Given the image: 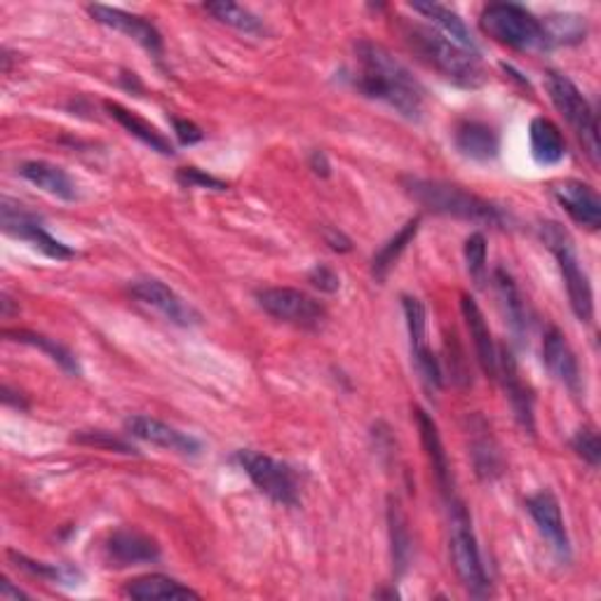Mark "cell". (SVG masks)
Masks as SVG:
<instances>
[{
  "label": "cell",
  "instance_id": "1",
  "mask_svg": "<svg viewBox=\"0 0 601 601\" xmlns=\"http://www.w3.org/2000/svg\"><path fill=\"white\" fill-rule=\"evenodd\" d=\"M356 64L350 80L364 97L387 103L406 120H420L426 90L391 50L362 39L356 43Z\"/></svg>",
  "mask_w": 601,
  "mask_h": 601
},
{
  "label": "cell",
  "instance_id": "2",
  "mask_svg": "<svg viewBox=\"0 0 601 601\" xmlns=\"http://www.w3.org/2000/svg\"><path fill=\"white\" fill-rule=\"evenodd\" d=\"M402 39L414 55L430 68H435L441 78L451 80L466 90H477L487 83V70L482 66L480 52H470L449 41L445 33L418 22H402Z\"/></svg>",
  "mask_w": 601,
  "mask_h": 601
},
{
  "label": "cell",
  "instance_id": "3",
  "mask_svg": "<svg viewBox=\"0 0 601 601\" xmlns=\"http://www.w3.org/2000/svg\"><path fill=\"white\" fill-rule=\"evenodd\" d=\"M402 186L406 190V196L414 198L428 211H435V215H445V217L463 219L472 223H487V226L505 223V215L496 205L474 196V193L466 190L463 186L437 182V179H420V176H404Z\"/></svg>",
  "mask_w": 601,
  "mask_h": 601
},
{
  "label": "cell",
  "instance_id": "4",
  "mask_svg": "<svg viewBox=\"0 0 601 601\" xmlns=\"http://www.w3.org/2000/svg\"><path fill=\"white\" fill-rule=\"evenodd\" d=\"M449 547H451V559L454 569L461 578L463 588L472 597H489L491 594V582L484 571L480 545H477L474 532H472V520L468 510L461 501L451 499L449 501Z\"/></svg>",
  "mask_w": 601,
  "mask_h": 601
},
{
  "label": "cell",
  "instance_id": "5",
  "mask_svg": "<svg viewBox=\"0 0 601 601\" xmlns=\"http://www.w3.org/2000/svg\"><path fill=\"white\" fill-rule=\"evenodd\" d=\"M482 31L501 45L515 50H547L553 47L534 12L515 3H493L480 17Z\"/></svg>",
  "mask_w": 601,
  "mask_h": 601
},
{
  "label": "cell",
  "instance_id": "6",
  "mask_svg": "<svg viewBox=\"0 0 601 601\" xmlns=\"http://www.w3.org/2000/svg\"><path fill=\"white\" fill-rule=\"evenodd\" d=\"M540 238L547 250H550L559 263V273L567 285V294L571 300V308L580 323H590L594 315V296L588 273L582 271L580 259L576 254V247L571 236L555 221L540 223Z\"/></svg>",
  "mask_w": 601,
  "mask_h": 601
},
{
  "label": "cell",
  "instance_id": "7",
  "mask_svg": "<svg viewBox=\"0 0 601 601\" xmlns=\"http://www.w3.org/2000/svg\"><path fill=\"white\" fill-rule=\"evenodd\" d=\"M545 90L550 95L555 109L567 118L573 132L578 134L582 149L590 155V161L599 163V132H597V116L588 99L582 97L578 87L567 78L557 74V70H547L545 74Z\"/></svg>",
  "mask_w": 601,
  "mask_h": 601
},
{
  "label": "cell",
  "instance_id": "8",
  "mask_svg": "<svg viewBox=\"0 0 601 601\" xmlns=\"http://www.w3.org/2000/svg\"><path fill=\"white\" fill-rule=\"evenodd\" d=\"M236 458L263 496H269L271 501L285 507L298 505L296 472L287 463L277 461V458L269 454L252 451V449H240Z\"/></svg>",
  "mask_w": 601,
  "mask_h": 601
},
{
  "label": "cell",
  "instance_id": "9",
  "mask_svg": "<svg viewBox=\"0 0 601 601\" xmlns=\"http://www.w3.org/2000/svg\"><path fill=\"white\" fill-rule=\"evenodd\" d=\"M259 306L275 320L298 329H320L327 320V310L310 294L292 287H269L256 292Z\"/></svg>",
  "mask_w": 601,
  "mask_h": 601
},
{
  "label": "cell",
  "instance_id": "10",
  "mask_svg": "<svg viewBox=\"0 0 601 601\" xmlns=\"http://www.w3.org/2000/svg\"><path fill=\"white\" fill-rule=\"evenodd\" d=\"M402 308H404V320L406 331H409V346H412V358L414 367L418 371L420 381L426 383L428 391H439L441 387V369L433 350L428 346V313L426 306L420 304L416 296H402Z\"/></svg>",
  "mask_w": 601,
  "mask_h": 601
},
{
  "label": "cell",
  "instance_id": "11",
  "mask_svg": "<svg viewBox=\"0 0 601 601\" xmlns=\"http://www.w3.org/2000/svg\"><path fill=\"white\" fill-rule=\"evenodd\" d=\"M3 231L17 240L29 242L33 250H39L47 259L66 261V259L76 256V252L70 250L68 244L59 242L57 238H52L41 226L39 219L29 215L26 209H22V205H14L8 198L3 200Z\"/></svg>",
  "mask_w": 601,
  "mask_h": 601
},
{
  "label": "cell",
  "instance_id": "12",
  "mask_svg": "<svg viewBox=\"0 0 601 601\" xmlns=\"http://www.w3.org/2000/svg\"><path fill=\"white\" fill-rule=\"evenodd\" d=\"M130 292L151 308H155L161 315H165L170 323L179 327H196L200 325V313L193 308L186 298H182L174 289H170L165 282L155 277L134 280L130 285Z\"/></svg>",
  "mask_w": 601,
  "mask_h": 601
},
{
  "label": "cell",
  "instance_id": "13",
  "mask_svg": "<svg viewBox=\"0 0 601 601\" xmlns=\"http://www.w3.org/2000/svg\"><path fill=\"white\" fill-rule=\"evenodd\" d=\"M87 12L92 14L95 22L136 41L141 47L149 50L155 59L163 57V35L151 22H146L144 17L130 14L125 10L109 8V6H90L87 8Z\"/></svg>",
  "mask_w": 601,
  "mask_h": 601
},
{
  "label": "cell",
  "instance_id": "14",
  "mask_svg": "<svg viewBox=\"0 0 601 601\" xmlns=\"http://www.w3.org/2000/svg\"><path fill=\"white\" fill-rule=\"evenodd\" d=\"M125 428L132 437H136L141 441H149V445H155L161 449H170L174 454L198 456L203 451L200 439H196L188 433L176 430V428L167 426V423L151 418V416H132V418H128Z\"/></svg>",
  "mask_w": 601,
  "mask_h": 601
},
{
  "label": "cell",
  "instance_id": "15",
  "mask_svg": "<svg viewBox=\"0 0 601 601\" xmlns=\"http://www.w3.org/2000/svg\"><path fill=\"white\" fill-rule=\"evenodd\" d=\"M526 510H528V515L534 517V522L540 528V534L545 536V540L550 543L553 550L561 559H569L571 557V543H569V534H567V524H564L559 501L553 496V493L550 491L536 493V496H532L526 501Z\"/></svg>",
  "mask_w": 601,
  "mask_h": 601
},
{
  "label": "cell",
  "instance_id": "16",
  "mask_svg": "<svg viewBox=\"0 0 601 601\" xmlns=\"http://www.w3.org/2000/svg\"><path fill=\"white\" fill-rule=\"evenodd\" d=\"M553 196L578 226H586L590 231L601 226V200L590 184L576 179L559 182L553 186Z\"/></svg>",
  "mask_w": 601,
  "mask_h": 601
},
{
  "label": "cell",
  "instance_id": "17",
  "mask_svg": "<svg viewBox=\"0 0 601 601\" xmlns=\"http://www.w3.org/2000/svg\"><path fill=\"white\" fill-rule=\"evenodd\" d=\"M106 557L116 567H136V564H151L161 557V545L136 528H118L106 540Z\"/></svg>",
  "mask_w": 601,
  "mask_h": 601
},
{
  "label": "cell",
  "instance_id": "18",
  "mask_svg": "<svg viewBox=\"0 0 601 601\" xmlns=\"http://www.w3.org/2000/svg\"><path fill=\"white\" fill-rule=\"evenodd\" d=\"M499 376L503 379L510 406H512V412H515V418L520 420V426L528 435H536V418H534V397H532V391H528L526 383L522 381L520 367H517L515 358H512V352L505 350V348L499 350Z\"/></svg>",
  "mask_w": 601,
  "mask_h": 601
},
{
  "label": "cell",
  "instance_id": "19",
  "mask_svg": "<svg viewBox=\"0 0 601 601\" xmlns=\"http://www.w3.org/2000/svg\"><path fill=\"white\" fill-rule=\"evenodd\" d=\"M543 362L547 371H550L561 385H567L571 393L580 391V367L576 360V352L571 350L567 336L555 327L547 329L543 336Z\"/></svg>",
  "mask_w": 601,
  "mask_h": 601
},
{
  "label": "cell",
  "instance_id": "20",
  "mask_svg": "<svg viewBox=\"0 0 601 601\" xmlns=\"http://www.w3.org/2000/svg\"><path fill=\"white\" fill-rule=\"evenodd\" d=\"M454 146L463 157L477 163H489L499 155V132L482 120H461L454 130Z\"/></svg>",
  "mask_w": 601,
  "mask_h": 601
},
{
  "label": "cell",
  "instance_id": "21",
  "mask_svg": "<svg viewBox=\"0 0 601 601\" xmlns=\"http://www.w3.org/2000/svg\"><path fill=\"white\" fill-rule=\"evenodd\" d=\"M461 313L468 325V331L472 336V343L477 350V360H480L484 374L491 379H499V348L493 343L491 329L484 320L482 308L477 306V300L470 294L461 296Z\"/></svg>",
  "mask_w": 601,
  "mask_h": 601
},
{
  "label": "cell",
  "instance_id": "22",
  "mask_svg": "<svg viewBox=\"0 0 601 601\" xmlns=\"http://www.w3.org/2000/svg\"><path fill=\"white\" fill-rule=\"evenodd\" d=\"M414 416H416V426H418V433H420L423 449H426V456H428V461L433 466V472H435V480L439 484V491L445 493V496H449L451 487H454V482H451V466H449V456L445 451V445H441L437 423L428 416V412H423L420 406H416Z\"/></svg>",
  "mask_w": 601,
  "mask_h": 601
},
{
  "label": "cell",
  "instance_id": "23",
  "mask_svg": "<svg viewBox=\"0 0 601 601\" xmlns=\"http://www.w3.org/2000/svg\"><path fill=\"white\" fill-rule=\"evenodd\" d=\"M17 170H20V174L29 184L50 193V196L66 203H74L78 198L76 182L70 179L68 172L62 170L59 165H52L47 161H26Z\"/></svg>",
  "mask_w": 601,
  "mask_h": 601
},
{
  "label": "cell",
  "instance_id": "24",
  "mask_svg": "<svg viewBox=\"0 0 601 601\" xmlns=\"http://www.w3.org/2000/svg\"><path fill=\"white\" fill-rule=\"evenodd\" d=\"M106 111H109V116L113 120H118L120 128H125L132 136H136L141 144H146L151 151H157L161 155H172L174 149L170 144V139L153 128L149 120H144L141 116H136L134 111L125 109V106L118 103V101H106Z\"/></svg>",
  "mask_w": 601,
  "mask_h": 601
},
{
  "label": "cell",
  "instance_id": "25",
  "mask_svg": "<svg viewBox=\"0 0 601 601\" xmlns=\"http://www.w3.org/2000/svg\"><path fill=\"white\" fill-rule=\"evenodd\" d=\"M528 141H532V155L538 165H557L567 157V141L553 120L534 118L528 128Z\"/></svg>",
  "mask_w": 601,
  "mask_h": 601
},
{
  "label": "cell",
  "instance_id": "26",
  "mask_svg": "<svg viewBox=\"0 0 601 601\" xmlns=\"http://www.w3.org/2000/svg\"><path fill=\"white\" fill-rule=\"evenodd\" d=\"M125 594L130 599L139 601H153V599H200V592L193 588L184 586V582L161 576V573H151V576H141L128 582Z\"/></svg>",
  "mask_w": 601,
  "mask_h": 601
},
{
  "label": "cell",
  "instance_id": "27",
  "mask_svg": "<svg viewBox=\"0 0 601 601\" xmlns=\"http://www.w3.org/2000/svg\"><path fill=\"white\" fill-rule=\"evenodd\" d=\"M412 10L426 17L428 22H433L439 33H445L449 41H454L456 45H461L470 52H477V43L472 39V31L468 29V24L461 20V14H456L451 8H445L439 3H412Z\"/></svg>",
  "mask_w": 601,
  "mask_h": 601
},
{
  "label": "cell",
  "instance_id": "28",
  "mask_svg": "<svg viewBox=\"0 0 601 601\" xmlns=\"http://www.w3.org/2000/svg\"><path fill=\"white\" fill-rule=\"evenodd\" d=\"M493 282H496V294H499L501 308H503V315H505L510 329L522 336L526 331L528 320H526L524 298H522V294H520V289L515 285V280H512L510 273L499 269L496 273H493Z\"/></svg>",
  "mask_w": 601,
  "mask_h": 601
},
{
  "label": "cell",
  "instance_id": "29",
  "mask_svg": "<svg viewBox=\"0 0 601 601\" xmlns=\"http://www.w3.org/2000/svg\"><path fill=\"white\" fill-rule=\"evenodd\" d=\"M420 226V217H414L406 221L400 231L395 233V238L387 240L381 250L374 254V261H371V273H374L376 280H383L391 269L397 263V259L402 256V252L409 247V242L416 238Z\"/></svg>",
  "mask_w": 601,
  "mask_h": 601
},
{
  "label": "cell",
  "instance_id": "30",
  "mask_svg": "<svg viewBox=\"0 0 601 601\" xmlns=\"http://www.w3.org/2000/svg\"><path fill=\"white\" fill-rule=\"evenodd\" d=\"M205 10L215 17L217 22L231 26L244 35H263L266 33V26L259 20L254 12L238 3H226V0H219V3H207Z\"/></svg>",
  "mask_w": 601,
  "mask_h": 601
},
{
  "label": "cell",
  "instance_id": "31",
  "mask_svg": "<svg viewBox=\"0 0 601 601\" xmlns=\"http://www.w3.org/2000/svg\"><path fill=\"white\" fill-rule=\"evenodd\" d=\"M6 339L10 341H20V343H26V346H33V348H41L43 352H47L50 360H55L64 371H68V374H80V367H78V360L70 356V352L59 346L57 341L47 339V336H41V334H33V331H6Z\"/></svg>",
  "mask_w": 601,
  "mask_h": 601
},
{
  "label": "cell",
  "instance_id": "32",
  "mask_svg": "<svg viewBox=\"0 0 601 601\" xmlns=\"http://www.w3.org/2000/svg\"><path fill=\"white\" fill-rule=\"evenodd\" d=\"M550 45H571L586 39V22L578 14H553L543 22Z\"/></svg>",
  "mask_w": 601,
  "mask_h": 601
},
{
  "label": "cell",
  "instance_id": "33",
  "mask_svg": "<svg viewBox=\"0 0 601 601\" xmlns=\"http://www.w3.org/2000/svg\"><path fill=\"white\" fill-rule=\"evenodd\" d=\"M387 520H391L393 561H395L397 571L402 573L406 567V559H409V553H412V538H409V528H406V520H404L397 503H391V507H387Z\"/></svg>",
  "mask_w": 601,
  "mask_h": 601
},
{
  "label": "cell",
  "instance_id": "34",
  "mask_svg": "<svg viewBox=\"0 0 601 601\" xmlns=\"http://www.w3.org/2000/svg\"><path fill=\"white\" fill-rule=\"evenodd\" d=\"M463 256L470 277L482 285L487 277V240L482 233H472L463 244Z\"/></svg>",
  "mask_w": 601,
  "mask_h": 601
},
{
  "label": "cell",
  "instance_id": "35",
  "mask_svg": "<svg viewBox=\"0 0 601 601\" xmlns=\"http://www.w3.org/2000/svg\"><path fill=\"white\" fill-rule=\"evenodd\" d=\"M571 447L573 451L582 458V461L590 463L592 468L599 466L601 461V441H599V435L594 428H580L573 439H571Z\"/></svg>",
  "mask_w": 601,
  "mask_h": 601
},
{
  "label": "cell",
  "instance_id": "36",
  "mask_svg": "<svg viewBox=\"0 0 601 601\" xmlns=\"http://www.w3.org/2000/svg\"><path fill=\"white\" fill-rule=\"evenodd\" d=\"M10 557L17 561V567L29 571L31 576H41L47 580H64V582L70 578V571H66V569L50 567V564H43V561H31L24 555H14V553H10Z\"/></svg>",
  "mask_w": 601,
  "mask_h": 601
},
{
  "label": "cell",
  "instance_id": "37",
  "mask_svg": "<svg viewBox=\"0 0 601 601\" xmlns=\"http://www.w3.org/2000/svg\"><path fill=\"white\" fill-rule=\"evenodd\" d=\"M308 282L315 287L320 289L325 294H336L341 289V277L339 273H336L334 269L325 266V263H317V266L308 273Z\"/></svg>",
  "mask_w": 601,
  "mask_h": 601
},
{
  "label": "cell",
  "instance_id": "38",
  "mask_svg": "<svg viewBox=\"0 0 601 601\" xmlns=\"http://www.w3.org/2000/svg\"><path fill=\"white\" fill-rule=\"evenodd\" d=\"M176 179L182 182V186L186 188H211V190H226V184L215 179V176H209L196 167H184L176 174Z\"/></svg>",
  "mask_w": 601,
  "mask_h": 601
},
{
  "label": "cell",
  "instance_id": "39",
  "mask_svg": "<svg viewBox=\"0 0 601 601\" xmlns=\"http://www.w3.org/2000/svg\"><path fill=\"white\" fill-rule=\"evenodd\" d=\"M78 441H85V445H95V447H106V449H118L120 454H134V449L130 445H125V441H120L111 435L106 433H83L78 437H74Z\"/></svg>",
  "mask_w": 601,
  "mask_h": 601
},
{
  "label": "cell",
  "instance_id": "40",
  "mask_svg": "<svg viewBox=\"0 0 601 601\" xmlns=\"http://www.w3.org/2000/svg\"><path fill=\"white\" fill-rule=\"evenodd\" d=\"M172 125H174V132H176V136H179V141H182L184 146L196 144V141H200L205 136L203 130L196 125V122H190V120L174 118Z\"/></svg>",
  "mask_w": 601,
  "mask_h": 601
},
{
  "label": "cell",
  "instance_id": "41",
  "mask_svg": "<svg viewBox=\"0 0 601 601\" xmlns=\"http://www.w3.org/2000/svg\"><path fill=\"white\" fill-rule=\"evenodd\" d=\"M20 599H29V594L17 590L8 578H3V582H0V601H20Z\"/></svg>",
  "mask_w": 601,
  "mask_h": 601
},
{
  "label": "cell",
  "instance_id": "42",
  "mask_svg": "<svg viewBox=\"0 0 601 601\" xmlns=\"http://www.w3.org/2000/svg\"><path fill=\"white\" fill-rule=\"evenodd\" d=\"M325 240L334 252H350V240L343 238V233H339V231H327Z\"/></svg>",
  "mask_w": 601,
  "mask_h": 601
},
{
  "label": "cell",
  "instance_id": "43",
  "mask_svg": "<svg viewBox=\"0 0 601 601\" xmlns=\"http://www.w3.org/2000/svg\"><path fill=\"white\" fill-rule=\"evenodd\" d=\"M310 167H313L315 174H320V176H329V170H331L329 161H327V155L320 153V151H315L310 155Z\"/></svg>",
  "mask_w": 601,
  "mask_h": 601
}]
</instances>
